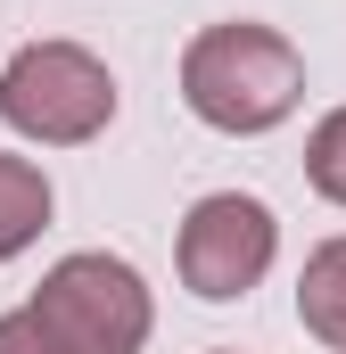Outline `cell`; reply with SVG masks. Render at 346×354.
I'll use <instances>...</instances> for the list:
<instances>
[{
    "label": "cell",
    "mask_w": 346,
    "mask_h": 354,
    "mask_svg": "<svg viewBox=\"0 0 346 354\" xmlns=\"http://www.w3.org/2000/svg\"><path fill=\"white\" fill-rule=\"evenodd\" d=\"M181 99L215 132H272L305 99V58L272 25H206L181 58Z\"/></svg>",
    "instance_id": "1"
},
{
    "label": "cell",
    "mask_w": 346,
    "mask_h": 354,
    "mask_svg": "<svg viewBox=\"0 0 346 354\" xmlns=\"http://www.w3.org/2000/svg\"><path fill=\"white\" fill-rule=\"evenodd\" d=\"M107 115H116V75L75 41H33L0 75V124L25 140L75 149L91 132H107Z\"/></svg>",
    "instance_id": "2"
},
{
    "label": "cell",
    "mask_w": 346,
    "mask_h": 354,
    "mask_svg": "<svg viewBox=\"0 0 346 354\" xmlns=\"http://www.w3.org/2000/svg\"><path fill=\"white\" fill-rule=\"evenodd\" d=\"M25 313L58 338V354H140L149 338V288L116 256H66Z\"/></svg>",
    "instance_id": "3"
},
{
    "label": "cell",
    "mask_w": 346,
    "mask_h": 354,
    "mask_svg": "<svg viewBox=\"0 0 346 354\" xmlns=\"http://www.w3.org/2000/svg\"><path fill=\"white\" fill-rule=\"evenodd\" d=\"M272 248H280V231H272V206L264 198H239V189H215V198H198L190 206V223H181V280H190V297H206V305H231V297H248L264 272H272Z\"/></svg>",
    "instance_id": "4"
},
{
    "label": "cell",
    "mask_w": 346,
    "mask_h": 354,
    "mask_svg": "<svg viewBox=\"0 0 346 354\" xmlns=\"http://www.w3.org/2000/svg\"><path fill=\"white\" fill-rule=\"evenodd\" d=\"M297 313H305V330H313L322 346L346 354V239H330V248H313V256H305Z\"/></svg>",
    "instance_id": "5"
},
{
    "label": "cell",
    "mask_w": 346,
    "mask_h": 354,
    "mask_svg": "<svg viewBox=\"0 0 346 354\" xmlns=\"http://www.w3.org/2000/svg\"><path fill=\"white\" fill-rule=\"evenodd\" d=\"M42 223H50V181H42V165L0 157V264H8Z\"/></svg>",
    "instance_id": "6"
},
{
    "label": "cell",
    "mask_w": 346,
    "mask_h": 354,
    "mask_svg": "<svg viewBox=\"0 0 346 354\" xmlns=\"http://www.w3.org/2000/svg\"><path fill=\"white\" fill-rule=\"evenodd\" d=\"M305 174H313V189H322V198H338V206H346V107L313 124V149H305Z\"/></svg>",
    "instance_id": "7"
},
{
    "label": "cell",
    "mask_w": 346,
    "mask_h": 354,
    "mask_svg": "<svg viewBox=\"0 0 346 354\" xmlns=\"http://www.w3.org/2000/svg\"><path fill=\"white\" fill-rule=\"evenodd\" d=\"M0 354H58V338L33 313H0Z\"/></svg>",
    "instance_id": "8"
}]
</instances>
